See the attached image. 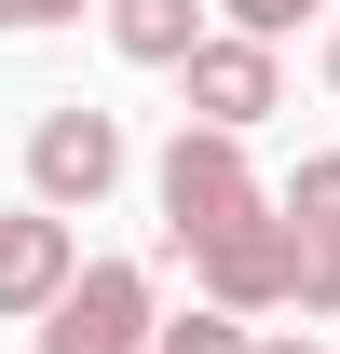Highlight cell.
Listing matches in <instances>:
<instances>
[{"label":"cell","instance_id":"obj_1","mask_svg":"<svg viewBox=\"0 0 340 354\" xmlns=\"http://www.w3.org/2000/svg\"><path fill=\"white\" fill-rule=\"evenodd\" d=\"M272 191H258V164H245V136H218V123H177V150H164V245L191 259L205 232H232V218H258Z\"/></svg>","mask_w":340,"mask_h":354},{"label":"cell","instance_id":"obj_2","mask_svg":"<svg viewBox=\"0 0 340 354\" xmlns=\"http://www.w3.org/2000/svg\"><path fill=\"white\" fill-rule=\"evenodd\" d=\"M150 272L136 259H82L68 286H55V313H41V354H150Z\"/></svg>","mask_w":340,"mask_h":354},{"label":"cell","instance_id":"obj_3","mask_svg":"<svg viewBox=\"0 0 340 354\" xmlns=\"http://www.w3.org/2000/svg\"><path fill=\"white\" fill-rule=\"evenodd\" d=\"M191 272H205V300H218V313H272V300H299V232L258 205V218L205 232V245H191Z\"/></svg>","mask_w":340,"mask_h":354},{"label":"cell","instance_id":"obj_4","mask_svg":"<svg viewBox=\"0 0 340 354\" xmlns=\"http://www.w3.org/2000/svg\"><path fill=\"white\" fill-rule=\"evenodd\" d=\"M177 82H191V123L245 136L258 109H286V68H272V41H245V28H205V41L177 55Z\"/></svg>","mask_w":340,"mask_h":354},{"label":"cell","instance_id":"obj_5","mask_svg":"<svg viewBox=\"0 0 340 354\" xmlns=\"http://www.w3.org/2000/svg\"><path fill=\"white\" fill-rule=\"evenodd\" d=\"M109 177H123V123H109V109H82V95H68V109H41V123H28V191H41L55 218H68V205H95Z\"/></svg>","mask_w":340,"mask_h":354},{"label":"cell","instance_id":"obj_6","mask_svg":"<svg viewBox=\"0 0 340 354\" xmlns=\"http://www.w3.org/2000/svg\"><path fill=\"white\" fill-rule=\"evenodd\" d=\"M272 218L299 232V313H340V150H313V164L286 177Z\"/></svg>","mask_w":340,"mask_h":354},{"label":"cell","instance_id":"obj_7","mask_svg":"<svg viewBox=\"0 0 340 354\" xmlns=\"http://www.w3.org/2000/svg\"><path fill=\"white\" fill-rule=\"evenodd\" d=\"M68 272H82V245H68V218H55V205H28V218H0V313H28V327H41Z\"/></svg>","mask_w":340,"mask_h":354},{"label":"cell","instance_id":"obj_8","mask_svg":"<svg viewBox=\"0 0 340 354\" xmlns=\"http://www.w3.org/2000/svg\"><path fill=\"white\" fill-rule=\"evenodd\" d=\"M95 14H109V41L136 68H177V55L205 41V0H95Z\"/></svg>","mask_w":340,"mask_h":354},{"label":"cell","instance_id":"obj_9","mask_svg":"<svg viewBox=\"0 0 340 354\" xmlns=\"http://www.w3.org/2000/svg\"><path fill=\"white\" fill-rule=\"evenodd\" d=\"M150 354H245V313H177V327H150Z\"/></svg>","mask_w":340,"mask_h":354},{"label":"cell","instance_id":"obj_10","mask_svg":"<svg viewBox=\"0 0 340 354\" xmlns=\"http://www.w3.org/2000/svg\"><path fill=\"white\" fill-rule=\"evenodd\" d=\"M218 14H232L245 41H286V28H299V14H313V0H218Z\"/></svg>","mask_w":340,"mask_h":354},{"label":"cell","instance_id":"obj_11","mask_svg":"<svg viewBox=\"0 0 340 354\" xmlns=\"http://www.w3.org/2000/svg\"><path fill=\"white\" fill-rule=\"evenodd\" d=\"M82 0H0V28H68Z\"/></svg>","mask_w":340,"mask_h":354},{"label":"cell","instance_id":"obj_12","mask_svg":"<svg viewBox=\"0 0 340 354\" xmlns=\"http://www.w3.org/2000/svg\"><path fill=\"white\" fill-rule=\"evenodd\" d=\"M245 354H327V341H245Z\"/></svg>","mask_w":340,"mask_h":354},{"label":"cell","instance_id":"obj_13","mask_svg":"<svg viewBox=\"0 0 340 354\" xmlns=\"http://www.w3.org/2000/svg\"><path fill=\"white\" fill-rule=\"evenodd\" d=\"M327 82H340V28H327Z\"/></svg>","mask_w":340,"mask_h":354}]
</instances>
